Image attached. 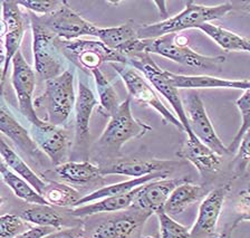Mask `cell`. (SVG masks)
<instances>
[{
	"mask_svg": "<svg viewBox=\"0 0 250 238\" xmlns=\"http://www.w3.org/2000/svg\"><path fill=\"white\" fill-rule=\"evenodd\" d=\"M19 217L23 221L31 222L41 227H52L56 230L62 229L65 225L64 218L50 205L30 204L21 210Z\"/></svg>",
	"mask_w": 250,
	"mask_h": 238,
	"instance_id": "obj_28",
	"label": "cell"
},
{
	"mask_svg": "<svg viewBox=\"0 0 250 238\" xmlns=\"http://www.w3.org/2000/svg\"><path fill=\"white\" fill-rule=\"evenodd\" d=\"M6 33H7L6 24H5V22H3L2 19H0V40H2V38H5Z\"/></svg>",
	"mask_w": 250,
	"mask_h": 238,
	"instance_id": "obj_40",
	"label": "cell"
},
{
	"mask_svg": "<svg viewBox=\"0 0 250 238\" xmlns=\"http://www.w3.org/2000/svg\"><path fill=\"white\" fill-rule=\"evenodd\" d=\"M178 157L189 161L202 177L217 173L221 168L222 158L195 138L193 133L188 134L185 144L178 152Z\"/></svg>",
	"mask_w": 250,
	"mask_h": 238,
	"instance_id": "obj_18",
	"label": "cell"
},
{
	"mask_svg": "<svg viewBox=\"0 0 250 238\" xmlns=\"http://www.w3.org/2000/svg\"><path fill=\"white\" fill-rule=\"evenodd\" d=\"M234 226L236 225L231 226L229 229H227V230H225V232H222L221 234H219V235L214 238H231V232H232V228L234 227Z\"/></svg>",
	"mask_w": 250,
	"mask_h": 238,
	"instance_id": "obj_39",
	"label": "cell"
},
{
	"mask_svg": "<svg viewBox=\"0 0 250 238\" xmlns=\"http://www.w3.org/2000/svg\"><path fill=\"white\" fill-rule=\"evenodd\" d=\"M100 42L115 52L125 56V52L133 42L139 40L136 29L132 24H125L117 27L100 28L97 33Z\"/></svg>",
	"mask_w": 250,
	"mask_h": 238,
	"instance_id": "obj_27",
	"label": "cell"
},
{
	"mask_svg": "<svg viewBox=\"0 0 250 238\" xmlns=\"http://www.w3.org/2000/svg\"><path fill=\"white\" fill-rule=\"evenodd\" d=\"M78 238H86V237H84V236H81V237H78Z\"/></svg>",
	"mask_w": 250,
	"mask_h": 238,
	"instance_id": "obj_45",
	"label": "cell"
},
{
	"mask_svg": "<svg viewBox=\"0 0 250 238\" xmlns=\"http://www.w3.org/2000/svg\"><path fill=\"white\" fill-rule=\"evenodd\" d=\"M25 232V224L17 215H0V238H15Z\"/></svg>",
	"mask_w": 250,
	"mask_h": 238,
	"instance_id": "obj_34",
	"label": "cell"
},
{
	"mask_svg": "<svg viewBox=\"0 0 250 238\" xmlns=\"http://www.w3.org/2000/svg\"><path fill=\"white\" fill-rule=\"evenodd\" d=\"M91 73L94 80H95L96 89L100 96L99 111L103 115L109 118L121 103L119 101V96H117V93L111 84V82L106 79V76L104 75L100 68L93 69Z\"/></svg>",
	"mask_w": 250,
	"mask_h": 238,
	"instance_id": "obj_31",
	"label": "cell"
},
{
	"mask_svg": "<svg viewBox=\"0 0 250 238\" xmlns=\"http://www.w3.org/2000/svg\"><path fill=\"white\" fill-rule=\"evenodd\" d=\"M0 158L9 169L26 180L41 195L46 181L42 180L31 168L23 161L22 158L0 136Z\"/></svg>",
	"mask_w": 250,
	"mask_h": 238,
	"instance_id": "obj_24",
	"label": "cell"
},
{
	"mask_svg": "<svg viewBox=\"0 0 250 238\" xmlns=\"http://www.w3.org/2000/svg\"><path fill=\"white\" fill-rule=\"evenodd\" d=\"M111 66L119 74L121 80L123 81L130 97L140 103L148 105L150 108H154L162 116L163 122L166 124H171V126L177 128L178 130L185 132V128L180 123L177 116L163 104L159 95L154 92V89L136 69L131 67L130 65L124 64L112 63Z\"/></svg>",
	"mask_w": 250,
	"mask_h": 238,
	"instance_id": "obj_8",
	"label": "cell"
},
{
	"mask_svg": "<svg viewBox=\"0 0 250 238\" xmlns=\"http://www.w3.org/2000/svg\"><path fill=\"white\" fill-rule=\"evenodd\" d=\"M167 175H169V173H156L144 175V177L133 178V179H131V180H127V181L114 183V185L103 186L99 189L92 191L91 194L86 195V196H84V197H81L80 200L76 202L75 207L89 204V202L100 200V199H103L106 197L121 196V195L130 193V191H132L133 189L138 188V187H140V186L146 185V183L150 182V181L159 180V179H166V178H167Z\"/></svg>",
	"mask_w": 250,
	"mask_h": 238,
	"instance_id": "obj_23",
	"label": "cell"
},
{
	"mask_svg": "<svg viewBox=\"0 0 250 238\" xmlns=\"http://www.w3.org/2000/svg\"><path fill=\"white\" fill-rule=\"evenodd\" d=\"M151 130L150 126L133 116L131 97H127L109 116V122L97 140L96 146L105 153L116 155L125 143L142 138Z\"/></svg>",
	"mask_w": 250,
	"mask_h": 238,
	"instance_id": "obj_3",
	"label": "cell"
},
{
	"mask_svg": "<svg viewBox=\"0 0 250 238\" xmlns=\"http://www.w3.org/2000/svg\"><path fill=\"white\" fill-rule=\"evenodd\" d=\"M29 134L53 166L57 167L65 162L69 149V139L67 132L62 127H55L44 121L41 126L30 124Z\"/></svg>",
	"mask_w": 250,
	"mask_h": 238,
	"instance_id": "obj_15",
	"label": "cell"
},
{
	"mask_svg": "<svg viewBox=\"0 0 250 238\" xmlns=\"http://www.w3.org/2000/svg\"><path fill=\"white\" fill-rule=\"evenodd\" d=\"M203 196H205V191L201 186L194 185L189 181L183 182L175 187L172 191L163 207V212L170 216L180 215L185 213L194 202L200 200Z\"/></svg>",
	"mask_w": 250,
	"mask_h": 238,
	"instance_id": "obj_25",
	"label": "cell"
},
{
	"mask_svg": "<svg viewBox=\"0 0 250 238\" xmlns=\"http://www.w3.org/2000/svg\"><path fill=\"white\" fill-rule=\"evenodd\" d=\"M186 179H159L141 186L134 199H133L131 208L146 210L152 214H155L163 210L167 198L172 191L181 185L187 182Z\"/></svg>",
	"mask_w": 250,
	"mask_h": 238,
	"instance_id": "obj_16",
	"label": "cell"
},
{
	"mask_svg": "<svg viewBox=\"0 0 250 238\" xmlns=\"http://www.w3.org/2000/svg\"><path fill=\"white\" fill-rule=\"evenodd\" d=\"M17 5L31 11V14L46 15L57 9L64 0H17Z\"/></svg>",
	"mask_w": 250,
	"mask_h": 238,
	"instance_id": "obj_35",
	"label": "cell"
},
{
	"mask_svg": "<svg viewBox=\"0 0 250 238\" xmlns=\"http://www.w3.org/2000/svg\"><path fill=\"white\" fill-rule=\"evenodd\" d=\"M236 152L237 155L233 160V173L236 177H240L247 171L249 165V132L244 136Z\"/></svg>",
	"mask_w": 250,
	"mask_h": 238,
	"instance_id": "obj_36",
	"label": "cell"
},
{
	"mask_svg": "<svg viewBox=\"0 0 250 238\" xmlns=\"http://www.w3.org/2000/svg\"><path fill=\"white\" fill-rule=\"evenodd\" d=\"M182 105L185 108L190 131L195 135V138L221 157L228 153L227 147L222 143L214 131L198 91H194V89L188 91Z\"/></svg>",
	"mask_w": 250,
	"mask_h": 238,
	"instance_id": "obj_10",
	"label": "cell"
},
{
	"mask_svg": "<svg viewBox=\"0 0 250 238\" xmlns=\"http://www.w3.org/2000/svg\"><path fill=\"white\" fill-rule=\"evenodd\" d=\"M13 63V74L11 83L18 100L19 111L23 118L28 120L33 126H41L44 120L39 119L36 110L34 108V91L36 87V75L35 71L27 63L22 53L18 50L17 54L11 60Z\"/></svg>",
	"mask_w": 250,
	"mask_h": 238,
	"instance_id": "obj_12",
	"label": "cell"
},
{
	"mask_svg": "<svg viewBox=\"0 0 250 238\" xmlns=\"http://www.w3.org/2000/svg\"><path fill=\"white\" fill-rule=\"evenodd\" d=\"M250 91L247 89L245 91L244 94H242L239 99L236 101V105L237 108H239L240 114H241V126L238 130L237 134L234 135V138L232 140V142L227 147V150L229 152H236L238 147H239L240 142L244 139V136L246 133L249 132V128H250Z\"/></svg>",
	"mask_w": 250,
	"mask_h": 238,
	"instance_id": "obj_32",
	"label": "cell"
},
{
	"mask_svg": "<svg viewBox=\"0 0 250 238\" xmlns=\"http://www.w3.org/2000/svg\"><path fill=\"white\" fill-rule=\"evenodd\" d=\"M60 46L65 57L83 71H93L107 63L127 65V57L105 46L100 41H62Z\"/></svg>",
	"mask_w": 250,
	"mask_h": 238,
	"instance_id": "obj_7",
	"label": "cell"
},
{
	"mask_svg": "<svg viewBox=\"0 0 250 238\" xmlns=\"http://www.w3.org/2000/svg\"><path fill=\"white\" fill-rule=\"evenodd\" d=\"M39 25L62 41H74L82 36L97 37L99 27L86 21L65 1L57 9L46 15H35Z\"/></svg>",
	"mask_w": 250,
	"mask_h": 238,
	"instance_id": "obj_6",
	"label": "cell"
},
{
	"mask_svg": "<svg viewBox=\"0 0 250 238\" xmlns=\"http://www.w3.org/2000/svg\"><path fill=\"white\" fill-rule=\"evenodd\" d=\"M74 73L70 69L60 76L45 82L44 93L34 100V108L46 111L45 122L55 127H62L67 122L75 104Z\"/></svg>",
	"mask_w": 250,
	"mask_h": 238,
	"instance_id": "obj_4",
	"label": "cell"
},
{
	"mask_svg": "<svg viewBox=\"0 0 250 238\" xmlns=\"http://www.w3.org/2000/svg\"><path fill=\"white\" fill-rule=\"evenodd\" d=\"M84 235L83 227L77 226V227H70L66 229L55 230L42 238H78Z\"/></svg>",
	"mask_w": 250,
	"mask_h": 238,
	"instance_id": "obj_37",
	"label": "cell"
},
{
	"mask_svg": "<svg viewBox=\"0 0 250 238\" xmlns=\"http://www.w3.org/2000/svg\"><path fill=\"white\" fill-rule=\"evenodd\" d=\"M0 175L6 185L14 191L15 196L28 204L48 205L46 200L39 195L28 182L23 180L21 177L13 173L0 158Z\"/></svg>",
	"mask_w": 250,
	"mask_h": 238,
	"instance_id": "obj_29",
	"label": "cell"
},
{
	"mask_svg": "<svg viewBox=\"0 0 250 238\" xmlns=\"http://www.w3.org/2000/svg\"><path fill=\"white\" fill-rule=\"evenodd\" d=\"M152 213L135 208L117 212L114 216L101 220L88 230L91 238H141V229Z\"/></svg>",
	"mask_w": 250,
	"mask_h": 238,
	"instance_id": "obj_11",
	"label": "cell"
},
{
	"mask_svg": "<svg viewBox=\"0 0 250 238\" xmlns=\"http://www.w3.org/2000/svg\"><path fill=\"white\" fill-rule=\"evenodd\" d=\"M127 65L143 73L146 79L153 85L156 91L163 97H166L167 102L171 104L180 123L185 128L186 133H192L190 131L185 108H183L182 105V100L179 95V91L172 87L169 80H167L166 69L160 67L147 54H135V55L127 57Z\"/></svg>",
	"mask_w": 250,
	"mask_h": 238,
	"instance_id": "obj_9",
	"label": "cell"
},
{
	"mask_svg": "<svg viewBox=\"0 0 250 238\" xmlns=\"http://www.w3.org/2000/svg\"><path fill=\"white\" fill-rule=\"evenodd\" d=\"M179 165V161H172V160L114 158L102 162L99 168L103 177L106 174H122L140 178L156 173H169Z\"/></svg>",
	"mask_w": 250,
	"mask_h": 238,
	"instance_id": "obj_14",
	"label": "cell"
},
{
	"mask_svg": "<svg viewBox=\"0 0 250 238\" xmlns=\"http://www.w3.org/2000/svg\"><path fill=\"white\" fill-rule=\"evenodd\" d=\"M141 238H155V237H151V236H147V237H141Z\"/></svg>",
	"mask_w": 250,
	"mask_h": 238,
	"instance_id": "obj_44",
	"label": "cell"
},
{
	"mask_svg": "<svg viewBox=\"0 0 250 238\" xmlns=\"http://www.w3.org/2000/svg\"><path fill=\"white\" fill-rule=\"evenodd\" d=\"M41 196L50 206L57 207H75L76 202L81 199V195L72 186L62 182H46Z\"/></svg>",
	"mask_w": 250,
	"mask_h": 238,
	"instance_id": "obj_30",
	"label": "cell"
},
{
	"mask_svg": "<svg viewBox=\"0 0 250 238\" xmlns=\"http://www.w3.org/2000/svg\"><path fill=\"white\" fill-rule=\"evenodd\" d=\"M135 54H155L191 69L203 71H219L226 62L225 56H206L194 52L188 45L185 35L170 34L151 40H136L128 46L125 56Z\"/></svg>",
	"mask_w": 250,
	"mask_h": 238,
	"instance_id": "obj_1",
	"label": "cell"
},
{
	"mask_svg": "<svg viewBox=\"0 0 250 238\" xmlns=\"http://www.w3.org/2000/svg\"><path fill=\"white\" fill-rule=\"evenodd\" d=\"M3 85V79H2V67H0V91H1Z\"/></svg>",
	"mask_w": 250,
	"mask_h": 238,
	"instance_id": "obj_41",
	"label": "cell"
},
{
	"mask_svg": "<svg viewBox=\"0 0 250 238\" xmlns=\"http://www.w3.org/2000/svg\"><path fill=\"white\" fill-rule=\"evenodd\" d=\"M97 105V100L91 88L84 82L78 83V94L75 97V141L85 143L89 136V120Z\"/></svg>",
	"mask_w": 250,
	"mask_h": 238,
	"instance_id": "obj_21",
	"label": "cell"
},
{
	"mask_svg": "<svg viewBox=\"0 0 250 238\" xmlns=\"http://www.w3.org/2000/svg\"><path fill=\"white\" fill-rule=\"evenodd\" d=\"M54 173L60 180L77 187H87L104 181L99 166L89 161L64 162L55 167Z\"/></svg>",
	"mask_w": 250,
	"mask_h": 238,
	"instance_id": "obj_20",
	"label": "cell"
},
{
	"mask_svg": "<svg viewBox=\"0 0 250 238\" xmlns=\"http://www.w3.org/2000/svg\"><path fill=\"white\" fill-rule=\"evenodd\" d=\"M181 13L155 24L144 25L136 29L139 40H151L170 34H179L186 29L198 28L205 22L224 18L233 10V5L224 2L217 6H203L194 1H186Z\"/></svg>",
	"mask_w": 250,
	"mask_h": 238,
	"instance_id": "obj_2",
	"label": "cell"
},
{
	"mask_svg": "<svg viewBox=\"0 0 250 238\" xmlns=\"http://www.w3.org/2000/svg\"><path fill=\"white\" fill-rule=\"evenodd\" d=\"M3 63H5V56L0 53V67H3Z\"/></svg>",
	"mask_w": 250,
	"mask_h": 238,
	"instance_id": "obj_42",
	"label": "cell"
},
{
	"mask_svg": "<svg viewBox=\"0 0 250 238\" xmlns=\"http://www.w3.org/2000/svg\"><path fill=\"white\" fill-rule=\"evenodd\" d=\"M0 132L11 140L15 147L38 166L45 163V154L31 139L29 132L16 120L13 114L0 105Z\"/></svg>",
	"mask_w": 250,
	"mask_h": 238,
	"instance_id": "obj_17",
	"label": "cell"
},
{
	"mask_svg": "<svg viewBox=\"0 0 250 238\" xmlns=\"http://www.w3.org/2000/svg\"><path fill=\"white\" fill-rule=\"evenodd\" d=\"M3 201H5V200H3V198H2V197H0V207H1V206H2V204H3Z\"/></svg>",
	"mask_w": 250,
	"mask_h": 238,
	"instance_id": "obj_43",
	"label": "cell"
},
{
	"mask_svg": "<svg viewBox=\"0 0 250 238\" xmlns=\"http://www.w3.org/2000/svg\"><path fill=\"white\" fill-rule=\"evenodd\" d=\"M33 30L35 69L42 80H52L65 72L66 60L60 46V38L41 26L29 14Z\"/></svg>",
	"mask_w": 250,
	"mask_h": 238,
	"instance_id": "obj_5",
	"label": "cell"
},
{
	"mask_svg": "<svg viewBox=\"0 0 250 238\" xmlns=\"http://www.w3.org/2000/svg\"><path fill=\"white\" fill-rule=\"evenodd\" d=\"M140 187L133 189L130 193L121 195V196L106 197L100 199V200L89 202V204L74 207V208L70 210V215H72L73 217L84 218L96 216V215L99 214L117 213L122 212V210H126L128 208H131L133 199H134L136 193L139 191Z\"/></svg>",
	"mask_w": 250,
	"mask_h": 238,
	"instance_id": "obj_22",
	"label": "cell"
},
{
	"mask_svg": "<svg viewBox=\"0 0 250 238\" xmlns=\"http://www.w3.org/2000/svg\"><path fill=\"white\" fill-rule=\"evenodd\" d=\"M167 77L172 87L179 89H197L200 88H231L247 91L250 87L248 80L232 81L219 79L216 76L210 75H179V74L167 71Z\"/></svg>",
	"mask_w": 250,
	"mask_h": 238,
	"instance_id": "obj_19",
	"label": "cell"
},
{
	"mask_svg": "<svg viewBox=\"0 0 250 238\" xmlns=\"http://www.w3.org/2000/svg\"><path fill=\"white\" fill-rule=\"evenodd\" d=\"M160 225V238H189L190 229L174 220L163 210L155 213Z\"/></svg>",
	"mask_w": 250,
	"mask_h": 238,
	"instance_id": "obj_33",
	"label": "cell"
},
{
	"mask_svg": "<svg viewBox=\"0 0 250 238\" xmlns=\"http://www.w3.org/2000/svg\"><path fill=\"white\" fill-rule=\"evenodd\" d=\"M229 191L230 185L221 186L211 190L202 199L199 206L197 220L190 229L189 238H212L216 235L219 217Z\"/></svg>",
	"mask_w": 250,
	"mask_h": 238,
	"instance_id": "obj_13",
	"label": "cell"
},
{
	"mask_svg": "<svg viewBox=\"0 0 250 238\" xmlns=\"http://www.w3.org/2000/svg\"><path fill=\"white\" fill-rule=\"evenodd\" d=\"M56 229L52 227H41V226H35L33 228H29L28 230H25L21 234H19L17 237L15 238H42L50 233L55 232Z\"/></svg>",
	"mask_w": 250,
	"mask_h": 238,
	"instance_id": "obj_38",
	"label": "cell"
},
{
	"mask_svg": "<svg viewBox=\"0 0 250 238\" xmlns=\"http://www.w3.org/2000/svg\"><path fill=\"white\" fill-rule=\"evenodd\" d=\"M197 29L206 34L210 40H212L218 46L226 52H244L249 53V40L240 36L233 32L222 28L212 22H205Z\"/></svg>",
	"mask_w": 250,
	"mask_h": 238,
	"instance_id": "obj_26",
	"label": "cell"
}]
</instances>
